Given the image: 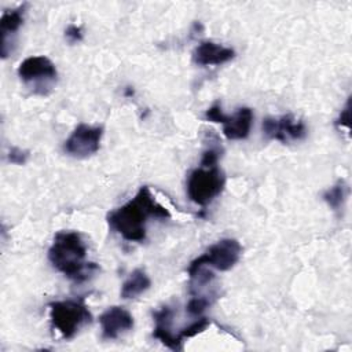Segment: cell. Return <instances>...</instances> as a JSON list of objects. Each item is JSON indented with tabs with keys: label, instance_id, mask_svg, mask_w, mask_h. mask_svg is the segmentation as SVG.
Here are the masks:
<instances>
[{
	"label": "cell",
	"instance_id": "6da1fadb",
	"mask_svg": "<svg viewBox=\"0 0 352 352\" xmlns=\"http://www.w3.org/2000/svg\"><path fill=\"white\" fill-rule=\"evenodd\" d=\"M150 217L169 219L170 213L155 201L147 186H142L132 199L107 214V223L125 241L143 242Z\"/></svg>",
	"mask_w": 352,
	"mask_h": 352
},
{
	"label": "cell",
	"instance_id": "7a4b0ae2",
	"mask_svg": "<svg viewBox=\"0 0 352 352\" xmlns=\"http://www.w3.org/2000/svg\"><path fill=\"white\" fill-rule=\"evenodd\" d=\"M87 245L80 232L59 231L48 249V260L66 278L82 283L99 270L98 264L87 261Z\"/></svg>",
	"mask_w": 352,
	"mask_h": 352
},
{
	"label": "cell",
	"instance_id": "3957f363",
	"mask_svg": "<svg viewBox=\"0 0 352 352\" xmlns=\"http://www.w3.org/2000/svg\"><path fill=\"white\" fill-rule=\"evenodd\" d=\"M226 186V175L217 165H199L187 179V195L198 206L209 205L221 194Z\"/></svg>",
	"mask_w": 352,
	"mask_h": 352
},
{
	"label": "cell",
	"instance_id": "277c9868",
	"mask_svg": "<svg viewBox=\"0 0 352 352\" xmlns=\"http://www.w3.org/2000/svg\"><path fill=\"white\" fill-rule=\"evenodd\" d=\"M48 307L51 324L65 340L73 338L81 327L92 322V315L81 300L52 301Z\"/></svg>",
	"mask_w": 352,
	"mask_h": 352
},
{
	"label": "cell",
	"instance_id": "5b68a950",
	"mask_svg": "<svg viewBox=\"0 0 352 352\" xmlns=\"http://www.w3.org/2000/svg\"><path fill=\"white\" fill-rule=\"evenodd\" d=\"M18 77L37 95H48L55 87L58 72L55 65L44 55L23 59L18 66Z\"/></svg>",
	"mask_w": 352,
	"mask_h": 352
},
{
	"label": "cell",
	"instance_id": "8992f818",
	"mask_svg": "<svg viewBox=\"0 0 352 352\" xmlns=\"http://www.w3.org/2000/svg\"><path fill=\"white\" fill-rule=\"evenodd\" d=\"M242 246L241 243L234 238H224L209 246L204 254L194 258L188 268L187 274H194L201 267H209L214 268L217 271H228L231 270L241 257Z\"/></svg>",
	"mask_w": 352,
	"mask_h": 352
},
{
	"label": "cell",
	"instance_id": "52a82bcc",
	"mask_svg": "<svg viewBox=\"0 0 352 352\" xmlns=\"http://www.w3.org/2000/svg\"><path fill=\"white\" fill-rule=\"evenodd\" d=\"M205 118L212 122H220L223 125V133L228 140H242L250 133L253 111L250 107H241L234 116H227L221 104L216 102L205 111Z\"/></svg>",
	"mask_w": 352,
	"mask_h": 352
},
{
	"label": "cell",
	"instance_id": "ba28073f",
	"mask_svg": "<svg viewBox=\"0 0 352 352\" xmlns=\"http://www.w3.org/2000/svg\"><path fill=\"white\" fill-rule=\"evenodd\" d=\"M103 136L102 126L78 124L63 143V151L74 158H87L100 147Z\"/></svg>",
	"mask_w": 352,
	"mask_h": 352
},
{
	"label": "cell",
	"instance_id": "9c48e42d",
	"mask_svg": "<svg viewBox=\"0 0 352 352\" xmlns=\"http://www.w3.org/2000/svg\"><path fill=\"white\" fill-rule=\"evenodd\" d=\"M263 132L268 139H275L282 143L289 140H301L307 135V126L293 114L280 117H265L263 120Z\"/></svg>",
	"mask_w": 352,
	"mask_h": 352
},
{
	"label": "cell",
	"instance_id": "30bf717a",
	"mask_svg": "<svg viewBox=\"0 0 352 352\" xmlns=\"http://www.w3.org/2000/svg\"><path fill=\"white\" fill-rule=\"evenodd\" d=\"M99 323L102 327V337L104 340H116L133 327V318L125 308L114 305L109 307L99 316Z\"/></svg>",
	"mask_w": 352,
	"mask_h": 352
},
{
	"label": "cell",
	"instance_id": "8fae6325",
	"mask_svg": "<svg viewBox=\"0 0 352 352\" xmlns=\"http://www.w3.org/2000/svg\"><path fill=\"white\" fill-rule=\"evenodd\" d=\"M235 58V51L230 47L220 45L213 41H202L192 51V60L199 66L223 65Z\"/></svg>",
	"mask_w": 352,
	"mask_h": 352
},
{
	"label": "cell",
	"instance_id": "7c38bea8",
	"mask_svg": "<svg viewBox=\"0 0 352 352\" xmlns=\"http://www.w3.org/2000/svg\"><path fill=\"white\" fill-rule=\"evenodd\" d=\"M26 12V4H22L12 10H6L0 18V33H1V56L7 58L8 52L12 50L14 37L19 28L23 25Z\"/></svg>",
	"mask_w": 352,
	"mask_h": 352
},
{
	"label": "cell",
	"instance_id": "4fadbf2b",
	"mask_svg": "<svg viewBox=\"0 0 352 352\" xmlns=\"http://www.w3.org/2000/svg\"><path fill=\"white\" fill-rule=\"evenodd\" d=\"M155 320V327L153 331V336L160 340L165 346H168L172 351H182V341L179 340L177 334H173L172 331V318L173 311L168 305L162 307L160 311H155L153 314Z\"/></svg>",
	"mask_w": 352,
	"mask_h": 352
},
{
	"label": "cell",
	"instance_id": "5bb4252c",
	"mask_svg": "<svg viewBox=\"0 0 352 352\" xmlns=\"http://www.w3.org/2000/svg\"><path fill=\"white\" fill-rule=\"evenodd\" d=\"M151 286V280L148 275L146 274L144 270L136 268L133 270L126 280L121 286V297L128 300V298H135L148 290Z\"/></svg>",
	"mask_w": 352,
	"mask_h": 352
},
{
	"label": "cell",
	"instance_id": "9a60e30c",
	"mask_svg": "<svg viewBox=\"0 0 352 352\" xmlns=\"http://www.w3.org/2000/svg\"><path fill=\"white\" fill-rule=\"evenodd\" d=\"M348 197V186L345 180H338L333 187L327 188L323 192L324 202L333 209V210H341Z\"/></svg>",
	"mask_w": 352,
	"mask_h": 352
},
{
	"label": "cell",
	"instance_id": "2e32d148",
	"mask_svg": "<svg viewBox=\"0 0 352 352\" xmlns=\"http://www.w3.org/2000/svg\"><path fill=\"white\" fill-rule=\"evenodd\" d=\"M209 319L208 318H199L197 319L195 322H192L191 324H188L187 327L182 329L179 333H177V337L179 340L183 342L184 338H190V337H194L199 333H202L208 326H209Z\"/></svg>",
	"mask_w": 352,
	"mask_h": 352
},
{
	"label": "cell",
	"instance_id": "e0dca14e",
	"mask_svg": "<svg viewBox=\"0 0 352 352\" xmlns=\"http://www.w3.org/2000/svg\"><path fill=\"white\" fill-rule=\"evenodd\" d=\"M210 305L209 298H206L205 296H194L186 305V311L191 315V316H199Z\"/></svg>",
	"mask_w": 352,
	"mask_h": 352
},
{
	"label": "cell",
	"instance_id": "ac0fdd59",
	"mask_svg": "<svg viewBox=\"0 0 352 352\" xmlns=\"http://www.w3.org/2000/svg\"><path fill=\"white\" fill-rule=\"evenodd\" d=\"M29 158V151L22 150L19 147H11L8 153V161L15 165H23Z\"/></svg>",
	"mask_w": 352,
	"mask_h": 352
},
{
	"label": "cell",
	"instance_id": "d6986e66",
	"mask_svg": "<svg viewBox=\"0 0 352 352\" xmlns=\"http://www.w3.org/2000/svg\"><path fill=\"white\" fill-rule=\"evenodd\" d=\"M65 37L72 44L78 43L82 40V29L77 25H69L65 30Z\"/></svg>",
	"mask_w": 352,
	"mask_h": 352
},
{
	"label": "cell",
	"instance_id": "ffe728a7",
	"mask_svg": "<svg viewBox=\"0 0 352 352\" xmlns=\"http://www.w3.org/2000/svg\"><path fill=\"white\" fill-rule=\"evenodd\" d=\"M349 120H351V117H349V100H348L346 104H345V107L341 110L340 117H338L337 121H336V125L340 126V128H342V126L349 128Z\"/></svg>",
	"mask_w": 352,
	"mask_h": 352
}]
</instances>
